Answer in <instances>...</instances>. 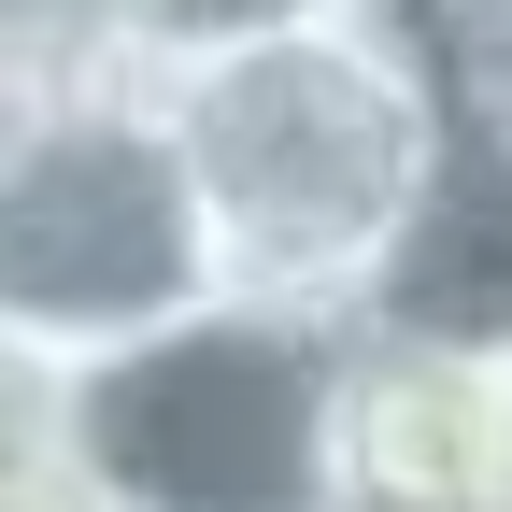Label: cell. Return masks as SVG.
I'll use <instances>...</instances> for the list:
<instances>
[{
    "instance_id": "3",
    "label": "cell",
    "mask_w": 512,
    "mask_h": 512,
    "mask_svg": "<svg viewBox=\"0 0 512 512\" xmlns=\"http://www.w3.org/2000/svg\"><path fill=\"white\" fill-rule=\"evenodd\" d=\"M214 285L185 157L143 100V43L100 72H57L0 100V342L29 356H100Z\"/></svg>"
},
{
    "instance_id": "10",
    "label": "cell",
    "mask_w": 512,
    "mask_h": 512,
    "mask_svg": "<svg viewBox=\"0 0 512 512\" xmlns=\"http://www.w3.org/2000/svg\"><path fill=\"white\" fill-rule=\"evenodd\" d=\"M128 15H143V29H171V15H200V0H128Z\"/></svg>"
},
{
    "instance_id": "6",
    "label": "cell",
    "mask_w": 512,
    "mask_h": 512,
    "mask_svg": "<svg viewBox=\"0 0 512 512\" xmlns=\"http://www.w3.org/2000/svg\"><path fill=\"white\" fill-rule=\"evenodd\" d=\"M143 43L128 0H0V72L15 86H57V72H100V57Z\"/></svg>"
},
{
    "instance_id": "4",
    "label": "cell",
    "mask_w": 512,
    "mask_h": 512,
    "mask_svg": "<svg viewBox=\"0 0 512 512\" xmlns=\"http://www.w3.org/2000/svg\"><path fill=\"white\" fill-rule=\"evenodd\" d=\"M342 328L470 356V370L512 356V128H470V114L441 128L413 214H399V242L370 256V285H356Z\"/></svg>"
},
{
    "instance_id": "8",
    "label": "cell",
    "mask_w": 512,
    "mask_h": 512,
    "mask_svg": "<svg viewBox=\"0 0 512 512\" xmlns=\"http://www.w3.org/2000/svg\"><path fill=\"white\" fill-rule=\"evenodd\" d=\"M484 512H512V356H498V413H484Z\"/></svg>"
},
{
    "instance_id": "2",
    "label": "cell",
    "mask_w": 512,
    "mask_h": 512,
    "mask_svg": "<svg viewBox=\"0 0 512 512\" xmlns=\"http://www.w3.org/2000/svg\"><path fill=\"white\" fill-rule=\"evenodd\" d=\"M342 313L185 299L57 356V470L86 512H342Z\"/></svg>"
},
{
    "instance_id": "9",
    "label": "cell",
    "mask_w": 512,
    "mask_h": 512,
    "mask_svg": "<svg viewBox=\"0 0 512 512\" xmlns=\"http://www.w3.org/2000/svg\"><path fill=\"white\" fill-rule=\"evenodd\" d=\"M470 15H512V0H413V29H470Z\"/></svg>"
},
{
    "instance_id": "5",
    "label": "cell",
    "mask_w": 512,
    "mask_h": 512,
    "mask_svg": "<svg viewBox=\"0 0 512 512\" xmlns=\"http://www.w3.org/2000/svg\"><path fill=\"white\" fill-rule=\"evenodd\" d=\"M484 413L498 370L342 328V427H328L342 512H484Z\"/></svg>"
},
{
    "instance_id": "7",
    "label": "cell",
    "mask_w": 512,
    "mask_h": 512,
    "mask_svg": "<svg viewBox=\"0 0 512 512\" xmlns=\"http://www.w3.org/2000/svg\"><path fill=\"white\" fill-rule=\"evenodd\" d=\"M0 512H86V484L57 456H0Z\"/></svg>"
},
{
    "instance_id": "1",
    "label": "cell",
    "mask_w": 512,
    "mask_h": 512,
    "mask_svg": "<svg viewBox=\"0 0 512 512\" xmlns=\"http://www.w3.org/2000/svg\"><path fill=\"white\" fill-rule=\"evenodd\" d=\"M143 100L185 157L214 285L285 313H356L441 157V57L413 0H242L143 29Z\"/></svg>"
}]
</instances>
